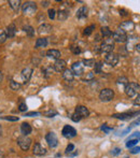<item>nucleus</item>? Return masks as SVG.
I'll list each match as a JSON object with an SVG mask.
<instances>
[{"mask_svg":"<svg viewBox=\"0 0 140 158\" xmlns=\"http://www.w3.org/2000/svg\"><path fill=\"white\" fill-rule=\"evenodd\" d=\"M140 88V85L138 83L136 82H129L125 86V92H126V95L128 97H134V96H136L138 94V90Z\"/></svg>","mask_w":140,"mask_h":158,"instance_id":"1","label":"nucleus"},{"mask_svg":"<svg viewBox=\"0 0 140 158\" xmlns=\"http://www.w3.org/2000/svg\"><path fill=\"white\" fill-rule=\"evenodd\" d=\"M113 49H114L113 39H111V38H107V39L101 43V46H100V52L109 54V53H112Z\"/></svg>","mask_w":140,"mask_h":158,"instance_id":"2","label":"nucleus"},{"mask_svg":"<svg viewBox=\"0 0 140 158\" xmlns=\"http://www.w3.org/2000/svg\"><path fill=\"white\" fill-rule=\"evenodd\" d=\"M114 97V92L110 88H103L99 94V99L103 102L111 101Z\"/></svg>","mask_w":140,"mask_h":158,"instance_id":"3","label":"nucleus"},{"mask_svg":"<svg viewBox=\"0 0 140 158\" xmlns=\"http://www.w3.org/2000/svg\"><path fill=\"white\" fill-rule=\"evenodd\" d=\"M112 36H113V41H115V42H119V43H124L127 41V33L124 31V30L122 29H117L115 31H114L113 33H112Z\"/></svg>","mask_w":140,"mask_h":158,"instance_id":"4","label":"nucleus"},{"mask_svg":"<svg viewBox=\"0 0 140 158\" xmlns=\"http://www.w3.org/2000/svg\"><path fill=\"white\" fill-rule=\"evenodd\" d=\"M22 11L25 14H33L37 11V4L33 1H27L22 4Z\"/></svg>","mask_w":140,"mask_h":158,"instance_id":"5","label":"nucleus"},{"mask_svg":"<svg viewBox=\"0 0 140 158\" xmlns=\"http://www.w3.org/2000/svg\"><path fill=\"white\" fill-rule=\"evenodd\" d=\"M17 143H18L20 147L22 148L23 151H27V150L30 147L31 139L28 138L27 135H23V137H20V138L17 139Z\"/></svg>","mask_w":140,"mask_h":158,"instance_id":"6","label":"nucleus"},{"mask_svg":"<svg viewBox=\"0 0 140 158\" xmlns=\"http://www.w3.org/2000/svg\"><path fill=\"white\" fill-rule=\"evenodd\" d=\"M62 133H63V135L65 138L71 139V138H74V137L77 135V130H76L72 126L66 125L63 128V130H62Z\"/></svg>","mask_w":140,"mask_h":158,"instance_id":"7","label":"nucleus"},{"mask_svg":"<svg viewBox=\"0 0 140 158\" xmlns=\"http://www.w3.org/2000/svg\"><path fill=\"white\" fill-rule=\"evenodd\" d=\"M105 63L112 67L117 66V63H119V55L114 54V53H109L105 57Z\"/></svg>","mask_w":140,"mask_h":158,"instance_id":"8","label":"nucleus"},{"mask_svg":"<svg viewBox=\"0 0 140 158\" xmlns=\"http://www.w3.org/2000/svg\"><path fill=\"white\" fill-rule=\"evenodd\" d=\"M45 140H47L49 146L52 148L56 147L57 144H58V139H57L56 135L54 132H49L47 135H45Z\"/></svg>","mask_w":140,"mask_h":158,"instance_id":"9","label":"nucleus"},{"mask_svg":"<svg viewBox=\"0 0 140 158\" xmlns=\"http://www.w3.org/2000/svg\"><path fill=\"white\" fill-rule=\"evenodd\" d=\"M140 113V111L138 112H127V113H117V114H113L112 117L117 119H122V121H126V119H129L132 117H134L135 115H138Z\"/></svg>","mask_w":140,"mask_h":158,"instance_id":"10","label":"nucleus"},{"mask_svg":"<svg viewBox=\"0 0 140 158\" xmlns=\"http://www.w3.org/2000/svg\"><path fill=\"white\" fill-rule=\"evenodd\" d=\"M71 71H72L74 74H76V75H81V74L84 72V66L82 65V63H80V61L74 63L72 68H71Z\"/></svg>","mask_w":140,"mask_h":158,"instance_id":"11","label":"nucleus"},{"mask_svg":"<svg viewBox=\"0 0 140 158\" xmlns=\"http://www.w3.org/2000/svg\"><path fill=\"white\" fill-rule=\"evenodd\" d=\"M33 153L35 155H37V156H43V155L47 154V150L40 143H36L33 148Z\"/></svg>","mask_w":140,"mask_h":158,"instance_id":"12","label":"nucleus"},{"mask_svg":"<svg viewBox=\"0 0 140 158\" xmlns=\"http://www.w3.org/2000/svg\"><path fill=\"white\" fill-rule=\"evenodd\" d=\"M66 61L64 59H57L54 63V70L56 72H63L64 70H66Z\"/></svg>","mask_w":140,"mask_h":158,"instance_id":"13","label":"nucleus"},{"mask_svg":"<svg viewBox=\"0 0 140 158\" xmlns=\"http://www.w3.org/2000/svg\"><path fill=\"white\" fill-rule=\"evenodd\" d=\"M76 113L79 114L81 117H87V116L90 115V111L84 105H78L77 108H76Z\"/></svg>","mask_w":140,"mask_h":158,"instance_id":"14","label":"nucleus"},{"mask_svg":"<svg viewBox=\"0 0 140 158\" xmlns=\"http://www.w3.org/2000/svg\"><path fill=\"white\" fill-rule=\"evenodd\" d=\"M134 28H135V24H134L132 20H125V22H123V23L120 25V29L124 30L125 32L133 30Z\"/></svg>","mask_w":140,"mask_h":158,"instance_id":"15","label":"nucleus"},{"mask_svg":"<svg viewBox=\"0 0 140 158\" xmlns=\"http://www.w3.org/2000/svg\"><path fill=\"white\" fill-rule=\"evenodd\" d=\"M31 75H33V69L31 68H25V69H23V71H22V79H23L24 83L28 82L30 80V78H31Z\"/></svg>","mask_w":140,"mask_h":158,"instance_id":"16","label":"nucleus"},{"mask_svg":"<svg viewBox=\"0 0 140 158\" xmlns=\"http://www.w3.org/2000/svg\"><path fill=\"white\" fill-rule=\"evenodd\" d=\"M47 56L52 58V59H60V52L58 49H49L47 52Z\"/></svg>","mask_w":140,"mask_h":158,"instance_id":"17","label":"nucleus"},{"mask_svg":"<svg viewBox=\"0 0 140 158\" xmlns=\"http://www.w3.org/2000/svg\"><path fill=\"white\" fill-rule=\"evenodd\" d=\"M74 72L69 69H66L63 71V79L67 82H71V81H74Z\"/></svg>","mask_w":140,"mask_h":158,"instance_id":"18","label":"nucleus"},{"mask_svg":"<svg viewBox=\"0 0 140 158\" xmlns=\"http://www.w3.org/2000/svg\"><path fill=\"white\" fill-rule=\"evenodd\" d=\"M15 33H16V27H15L14 24H10V25L7 27L6 35H7V37H9V38H13V37L15 36Z\"/></svg>","mask_w":140,"mask_h":158,"instance_id":"19","label":"nucleus"},{"mask_svg":"<svg viewBox=\"0 0 140 158\" xmlns=\"http://www.w3.org/2000/svg\"><path fill=\"white\" fill-rule=\"evenodd\" d=\"M31 126L28 124V123H23L22 126H21V132L23 133V135H28L31 132Z\"/></svg>","mask_w":140,"mask_h":158,"instance_id":"20","label":"nucleus"},{"mask_svg":"<svg viewBox=\"0 0 140 158\" xmlns=\"http://www.w3.org/2000/svg\"><path fill=\"white\" fill-rule=\"evenodd\" d=\"M9 4H10V7L12 8V10L14 12H18L20 8L22 7V2H21L20 0H10Z\"/></svg>","mask_w":140,"mask_h":158,"instance_id":"21","label":"nucleus"},{"mask_svg":"<svg viewBox=\"0 0 140 158\" xmlns=\"http://www.w3.org/2000/svg\"><path fill=\"white\" fill-rule=\"evenodd\" d=\"M51 30H52V26L49 25V24H43V25H41L39 28H38V32L42 35V33H49L51 32Z\"/></svg>","mask_w":140,"mask_h":158,"instance_id":"22","label":"nucleus"},{"mask_svg":"<svg viewBox=\"0 0 140 158\" xmlns=\"http://www.w3.org/2000/svg\"><path fill=\"white\" fill-rule=\"evenodd\" d=\"M87 12H88V10H87L86 7L80 8L77 12V17L78 18H80V20H83V18H85V17L87 16Z\"/></svg>","mask_w":140,"mask_h":158,"instance_id":"23","label":"nucleus"},{"mask_svg":"<svg viewBox=\"0 0 140 158\" xmlns=\"http://www.w3.org/2000/svg\"><path fill=\"white\" fill-rule=\"evenodd\" d=\"M47 38H39L36 41V47H47Z\"/></svg>","mask_w":140,"mask_h":158,"instance_id":"24","label":"nucleus"},{"mask_svg":"<svg viewBox=\"0 0 140 158\" xmlns=\"http://www.w3.org/2000/svg\"><path fill=\"white\" fill-rule=\"evenodd\" d=\"M57 14H58V20H65L68 17V11L65 10V9H59Z\"/></svg>","mask_w":140,"mask_h":158,"instance_id":"25","label":"nucleus"},{"mask_svg":"<svg viewBox=\"0 0 140 158\" xmlns=\"http://www.w3.org/2000/svg\"><path fill=\"white\" fill-rule=\"evenodd\" d=\"M101 35H103L105 38H111L112 36V31H111L108 27H101Z\"/></svg>","mask_w":140,"mask_h":158,"instance_id":"26","label":"nucleus"},{"mask_svg":"<svg viewBox=\"0 0 140 158\" xmlns=\"http://www.w3.org/2000/svg\"><path fill=\"white\" fill-rule=\"evenodd\" d=\"M24 31L27 33V36L28 37H33L35 36V30H33V28L31 26H28V25H26V26L23 27Z\"/></svg>","mask_w":140,"mask_h":158,"instance_id":"27","label":"nucleus"},{"mask_svg":"<svg viewBox=\"0 0 140 158\" xmlns=\"http://www.w3.org/2000/svg\"><path fill=\"white\" fill-rule=\"evenodd\" d=\"M53 71H54V68H52V67H47V68H43V69H42L43 75L45 76V78H50V76L52 75V73H53Z\"/></svg>","mask_w":140,"mask_h":158,"instance_id":"28","label":"nucleus"},{"mask_svg":"<svg viewBox=\"0 0 140 158\" xmlns=\"http://www.w3.org/2000/svg\"><path fill=\"white\" fill-rule=\"evenodd\" d=\"M94 72H87L85 75H83V78H82V80L83 81H86V82H88V81H93L94 80Z\"/></svg>","mask_w":140,"mask_h":158,"instance_id":"29","label":"nucleus"},{"mask_svg":"<svg viewBox=\"0 0 140 158\" xmlns=\"http://www.w3.org/2000/svg\"><path fill=\"white\" fill-rule=\"evenodd\" d=\"M83 66L94 67L95 66V59H93V58H91V59H84L83 60Z\"/></svg>","mask_w":140,"mask_h":158,"instance_id":"30","label":"nucleus"},{"mask_svg":"<svg viewBox=\"0 0 140 158\" xmlns=\"http://www.w3.org/2000/svg\"><path fill=\"white\" fill-rule=\"evenodd\" d=\"M94 29H95V25H91V26L86 27V28L84 29V35H85V36H91Z\"/></svg>","mask_w":140,"mask_h":158,"instance_id":"31","label":"nucleus"},{"mask_svg":"<svg viewBox=\"0 0 140 158\" xmlns=\"http://www.w3.org/2000/svg\"><path fill=\"white\" fill-rule=\"evenodd\" d=\"M101 69H103V63H95V66H94V70H95V73H101Z\"/></svg>","mask_w":140,"mask_h":158,"instance_id":"32","label":"nucleus"},{"mask_svg":"<svg viewBox=\"0 0 140 158\" xmlns=\"http://www.w3.org/2000/svg\"><path fill=\"white\" fill-rule=\"evenodd\" d=\"M10 87L11 89H13V90H18V89L21 88V84L18 82H15V81H11Z\"/></svg>","mask_w":140,"mask_h":158,"instance_id":"33","label":"nucleus"},{"mask_svg":"<svg viewBox=\"0 0 140 158\" xmlns=\"http://www.w3.org/2000/svg\"><path fill=\"white\" fill-rule=\"evenodd\" d=\"M117 84H122V85H125L126 86L127 84H128V80H127L126 76H121V78H119V79L117 80Z\"/></svg>","mask_w":140,"mask_h":158,"instance_id":"34","label":"nucleus"},{"mask_svg":"<svg viewBox=\"0 0 140 158\" xmlns=\"http://www.w3.org/2000/svg\"><path fill=\"white\" fill-rule=\"evenodd\" d=\"M137 143H138V140H128V141L126 142V147L132 148V147H134Z\"/></svg>","mask_w":140,"mask_h":158,"instance_id":"35","label":"nucleus"},{"mask_svg":"<svg viewBox=\"0 0 140 158\" xmlns=\"http://www.w3.org/2000/svg\"><path fill=\"white\" fill-rule=\"evenodd\" d=\"M139 138H140V132L137 131V132H134L132 135H129L128 140H139ZM128 140H127V141H128Z\"/></svg>","mask_w":140,"mask_h":158,"instance_id":"36","label":"nucleus"},{"mask_svg":"<svg viewBox=\"0 0 140 158\" xmlns=\"http://www.w3.org/2000/svg\"><path fill=\"white\" fill-rule=\"evenodd\" d=\"M101 130H103L105 133H110V132L113 130V128H111V127H109V126L107 125H103L101 126Z\"/></svg>","mask_w":140,"mask_h":158,"instance_id":"37","label":"nucleus"},{"mask_svg":"<svg viewBox=\"0 0 140 158\" xmlns=\"http://www.w3.org/2000/svg\"><path fill=\"white\" fill-rule=\"evenodd\" d=\"M44 115L47 116V117H54V116L57 115V112L56 111H54V110H50V111H47V112L44 113Z\"/></svg>","mask_w":140,"mask_h":158,"instance_id":"38","label":"nucleus"},{"mask_svg":"<svg viewBox=\"0 0 140 158\" xmlns=\"http://www.w3.org/2000/svg\"><path fill=\"white\" fill-rule=\"evenodd\" d=\"M121 152H122V150H121L120 147H114L112 151H111V155L112 156H117V155L121 154Z\"/></svg>","mask_w":140,"mask_h":158,"instance_id":"39","label":"nucleus"},{"mask_svg":"<svg viewBox=\"0 0 140 158\" xmlns=\"http://www.w3.org/2000/svg\"><path fill=\"white\" fill-rule=\"evenodd\" d=\"M18 110H20L21 112H26L27 110V104L25 102H21L20 105H18Z\"/></svg>","mask_w":140,"mask_h":158,"instance_id":"40","label":"nucleus"},{"mask_svg":"<svg viewBox=\"0 0 140 158\" xmlns=\"http://www.w3.org/2000/svg\"><path fill=\"white\" fill-rule=\"evenodd\" d=\"M130 154H139L140 153V146H134V147L130 148Z\"/></svg>","mask_w":140,"mask_h":158,"instance_id":"41","label":"nucleus"},{"mask_svg":"<svg viewBox=\"0 0 140 158\" xmlns=\"http://www.w3.org/2000/svg\"><path fill=\"white\" fill-rule=\"evenodd\" d=\"M4 119L10 121V122H17V121H18V117H17V116H4Z\"/></svg>","mask_w":140,"mask_h":158,"instance_id":"42","label":"nucleus"},{"mask_svg":"<svg viewBox=\"0 0 140 158\" xmlns=\"http://www.w3.org/2000/svg\"><path fill=\"white\" fill-rule=\"evenodd\" d=\"M7 38L8 37H7V35H6V32H4V31H1V32H0V44L6 42Z\"/></svg>","mask_w":140,"mask_h":158,"instance_id":"43","label":"nucleus"},{"mask_svg":"<svg viewBox=\"0 0 140 158\" xmlns=\"http://www.w3.org/2000/svg\"><path fill=\"white\" fill-rule=\"evenodd\" d=\"M74 145L72 144V143H70L68 146H67V148H66V154L67 155H69V154H71V152L74 151Z\"/></svg>","mask_w":140,"mask_h":158,"instance_id":"44","label":"nucleus"},{"mask_svg":"<svg viewBox=\"0 0 140 158\" xmlns=\"http://www.w3.org/2000/svg\"><path fill=\"white\" fill-rule=\"evenodd\" d=\"M81 118H82V117H81V116L79 115V114H77V113H74V115L71 116V119H72V121H74V123H78V122H80V121H81Z\"/></svg>","mask_w":140,"mask_h":158,"instance_id":"45","label":"nucleus"},{"mask_svg":"<svg viewBox=\"0 0 140 158\" xmlns=\"http://www.w3.org/2000/svg\"><path fill=\"white\" fill-rule=\"evenodd\" d=\"M134 105H138L140 107V94H137L136 95V98L134 99Z\"/></svg>","mask_w":140,"mask_h":158,"instance_id":"46","label":"nucleus"},{"mask_svg":"<svg viewBox=\"0 0 140 158\" xmlns=\"http://www.w3.org/2000/svg\"><path fill=\"white\" fill-rule=\"evenodd\" d=\"M71 51H72V53L76 54V55H78V54L81 53V49L79 46H72V47H71Z\"/></svg>","mask_w":140,"mask_h":158,"instance_id":"47","label":"nucleus"},{"mask_svg":"<svg viewBox=\"0 0 140 158\" xmlns=\"http://www.w3.org/2000/svg\"><path fill=\"white\" fill-rule=\"evenodd\" d=\"M55 14H56V12H55L54 9H50V10H49V17H50L51 20H54V18H55Z\"/></svg>","mask_w":140,"mask_h":158,"instance_id":"48","label":"nucleus"},{"mask_svg":"<svg viewBox=\"0 0 140 158\" xmlns=\"http://www.w3.org/2000/svg\"><path fill=\"white\" fill-rule=\"evenodd\" d=\"M25 116H29V117H33V116H40V113L39 112H29V113H26V115Z\"/></svg>","mask_w":140,"mask_h":158,"instance_id":"49","label":"nucleus"},{"mask_svg":"<svg viewBox=\"0 0 140 158\" xmlns=\"http://www.w3.org/2000/svg\"><path fill=\"white\" fill-rule=\"evenodd\" d=\"M138 125H140V117H139V118H137L136 121H134V122L130 124L129 128H132V127H135V126H138Z\"/></svg>","mask_w":140,"mask_h":158,"instance_id":"50","label":"nucleus"},{"mask_svg":"<svg viewBox=\"0 0 140 158\" xmlns=\"http://www.w3.org/2000/svg\"><path fill=\"white\" fill-rule=\"evenodd\" d=\"M120 14L122 15V16H127V15H128V12H127L126 10H124V9H121Z\"/></svg>","mask_w":140,"mask_h":158,"instance_id":"51","label":"nucleus"},{"mask_svg":"<svg viewBox=\"0 0 140 158\" xmlns=\"http://www.w3.org/2000/svg\"><path fill=\"white\" fill-rule=\"evenodd\" d=\"M129 131H130V128H129V127H128V128H127L126 130H124V131L122 132L121 135H126V133H127V132H129Z\"/></svg>","mask_w":140,"mask_h":158,"instance_id":"52","label":"nucleus"},{"mask_svg":"<svg viewBox=\"0 0 140 158\" xmlns=\"http://www.w3.org/2000/svg\"><path fill=\"white\" fill-rule=\"evenodd\" d=\"M49 6V1H42V7H47Z\"/></svg>","mask_w":140,"mask_h":158,"instance_id":"53","label":"nucleus"},{"mask_svg":"<svg viewBox=\"0 0 140 158\" xmlns=\"http://www.w3.org/2000/svg\"><path fill=\"white\" fill-rule=\"evenodd\" d=\"M2 80H4V74H2V72L0 71V82H2Z\"/></svg>","mask_w":140,"mask_h":158,"instance_id":"54","label":"nucleus"},{"mask_svg":"<svg viewBox=\"0 0 140 158\" xmlns=\"http://www.w3.org/2000/svg\"><path fill=\"white\" fill-rule=\"evenodd\" d=\"M136 49H137V51H138V52H140V43H139V44H137V45H136Z\"/></svg>","mask_w":140,"mask_h":158,"instance_id":"55","label":"nucleus"},{"mask_svg":"<svg viewBox=\"0 0 140 158\" xmlns=\"http://www.w3.org/2000/svg\"><path fill=\"white\" fill-rule=\"evenodd\" d=\"M4 153H2V151H0V158H4Z\"/></svg>","mask_w":140,"mask_h":158,"instance_id":"56","label":"nucleus"},{"mask_svg":"<svg viewBox=\"0 0 140 158\" xmlns=\"http://www.w3.org/2000/svg\"><path fill=\"white\" fill-rule=\"evenodd\" d=\"M0 135H1V128H0Z\"/></svg>","mask_w":140,"mask_h":158,"instance_id":"57","label":"nucleus"},{"mask_svg":"<svg viewBox=\"0 0 140 158\" xmlns=\"http://www.w3.org/2000/svg\"><path fill=\"white\" fill-rule=\"evenodd\" d=\"M124 158H129V157H128V156H126V157H124Z\"/></svg>","mask_w":140,"mask_h":158,"instance_id":"58","label":"nucleus"},{"mask_svg":"<svg viewBox=\"0 0 140 158\" xmlns=\"http://www.w3.org/2000/svg\"><path fill=\"white\" fill-rule=\"evenodd\" d=\"M0 113H1V110H0Z\"/></svg>","mask_w":140,"mask_h":158,"instance_id":"59","label":"nucleus"},{"mask_svg":"<svg viewBox=\"0 0 140 158\" xmlns=\"http://www.w3.org/2000/svg\"><path fill=\"white\" fill-rule=\"evenodd\" d=\"M139 141H140V138H139Z\"/></svg>","mask_w":140,"mask_h":158,"instance_id":"60","label":"nucleus"}]
</instances>
